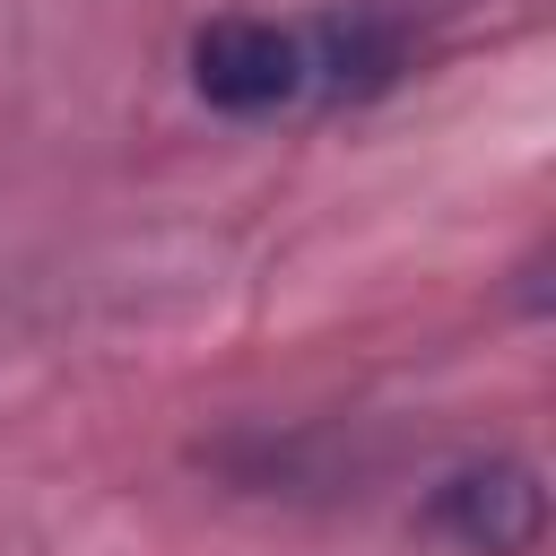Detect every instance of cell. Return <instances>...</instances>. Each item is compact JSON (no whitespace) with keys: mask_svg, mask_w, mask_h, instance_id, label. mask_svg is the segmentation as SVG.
I'll use <instances>...</instances> for the list:
<instances>
[{"mask_svg":"<svg viewBox=\"0 0 556 556\" xmlns=\"http://www.w3.org/2000/svg\"><path fill=\"white\" fill-rule=\"evenodd\" d=\"M400 9H304V17H208L191 35V96L269 122V113H339L408 78Z\"/></svg>","mask_w":556,"mask_h":556,"instance_id":"cell-1","label":"cell"},{"mask_svg":"<svg viewBox=\"0 0 556 556\" xmlns=\"http://www.w3.org/2000/svg\"><path fill=\"white\" fill-rule=\"evenodd\" d=\"M539 469L530 460H469L434 486L426 504V530L460 556H521L539 539Z\"/></svg>","mask_w":556,"mask_h":556,"instance_id":"cell-2","label":"cell"}]
</instances>
